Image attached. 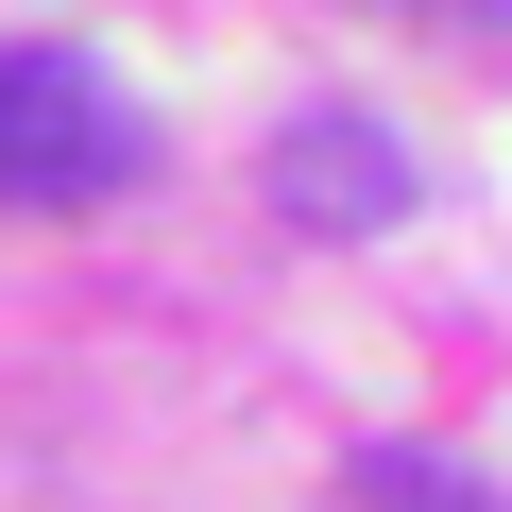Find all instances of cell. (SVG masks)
<instances>
[{
    "label": "cell",
    "instance_id": "6da1fadb",
    "mask_svg": "<svg viewBox=\"0 0 512 512\" xmlns=\"http://www.w3.org/2000/svg\"><path fill=\"white\" fill-rule=\"evenodd\" d=\"M137 103L86 69V52H0V205H86V188H137Z\"/></svg>",
    "mask_w": 512,
    "mask_h": 512
},
{
    "label": "cell",
    "instance_id": "7a4b0ae2",
    "mask_svg": "<svg viewBox=\"0 0 512 512\" xmlns=\"http://www.w3.org/2000/svg\"><path fill=\"white\" fill-rule=\"evenodd\" d=\"M274 222H308V239H376V222H410V154H393L359 103H308V120L274 137Z\"/></svg>",
    "mask_w": 512,
    "mask_h": 512
},
{
    "label": "cell",
    "instance_id": "3957f363",
    "mask_svg": "<svg viewBox=\"0 0 512 512\" xmlns=\"http://www.w3.org/2000/svg\"><path fill=\"white\" fill-rule=\"evenodd\" d=\"M342 512H495L478 478H444V461H359L342 478Z\"/></svg>",
    "mask_w": 512,
    "mask_h": 512
},
{
    "label": "cell",
    "instance_id": "277c9868",
    "mask_svg": "<svg viewBox=\"0 0 512 512\" xmlns=\"http://www.w3.org/2000/svg\"><path fill=\"white\" fill-rule=\"evenodd\" d=\"M359 18H461V35H512V0H359Z\"/></svg>",
    "mask_w": 512,
    "mask_h": 512
}]
</instances>
